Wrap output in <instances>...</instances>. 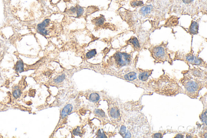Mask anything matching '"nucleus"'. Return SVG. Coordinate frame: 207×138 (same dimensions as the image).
I'll list each match as a JSON object with an SVG mask.
<instances>
[{"label": "nucleus", "mask_w": 207, "mask_h": 138, "mask_svg": "<svg viewBox=\"0 0 207 138\" xmlns=\"http://www.w3.org/2000/svg\"><path fill=\"white\" fill-rule=\"evenodd\" d=\"M146 88L157 94L167 97H175L183 94L184 91L177 80L166 75L149 81L146 83Z\"/></svg>", "instance_id": "f257e3e1"}, {"label": "nucleus", "mask_w": 207, "mask_h": 138, "mask_svg": "<svg viewBox=\"0 0 207 138\" xmlns=\"http://www.w3.org/2000/svg\"><path fill=\"white\" fill-rule=\"evenodd\" d=\"M179 82L184 87L183 94L193 99L198 98L199 91L207 87V81L193 78L185 74Z\"/></svg>", "instance_id": "f03ea898"}, {"label": "nucleus", "mask_w": 207, "mask_h": 138, "mask_svg": "<svg viewBox=\"0 0 207 138\" xmlns=\"http://www.w3.org/2000/svg\"><path fill=\"white\" fill-rule=\"evenodd\" d=\"M149 50L152 57L155 59V63H164L165 62H167L172 64V61L170 53L168 52L167 46L164 43L152 46Z\"/></svg>", "instance_id": "7ed1b4c3"}, {"label": "nucleus", "mask_w": 207, "mask_h": 138, "mask_svg": "<svg viewBox=\"0 0 207 138\" xmlns=\"http://www.w3.org/2000/svg\"><path fill=\"white\" fill-rule=\"evenodd\" d=\"M174 60H180L183 61L188 65L191 64L192 65L201 66L206 68V62L203 59L199 58L198 56L194 55L193 52L188 53H177L176 54Z\"/></svg>", "instance_id": "20e7f679"}, {"label": "nucleus", "mask_w": 207, "mask_h": 138, "mask_svg": "<svg viewBox=\"0 0 207 138\" xmlns=\"http://www.w3.org/2000/svg\"><path fill=\"white\" fill-rule=\"evenodd\" d=\"M114 58L117 65L122 67L131 63V56L128 53L117 52L114 54Z\"/></svg>", "instance_id": "39448f33"}, {"label": "nucleus", "mask_w": 207, "mask_h": 138, "mask_svg": "<svg viewBox=\"0 0 207 138\" xmlns=\"http://www.w3.org/2000/svg\"><path fill=\"white\" fill-rule=\"evenodd\" d=\"M184 74L188 75L193 78L207 81L206 72L201 70L199 68L189 69L187 72H185Z\"/></svg>", "instance_id": "423d86ee"}, {"label": "nucleus", "mask_w": 207, "mask_h": 138, "mask_svg": "<svg viewBox=\"0 0 207 138\" xmlns=\"http://www.w3.org/2000/svg\"><path fill=\"white\" fill-rule=\"evenodd\" d=\"M51 20L49 19H45L41 23L37 26V30L39 33L43 36H47L50 34L48 27L51 25Z\"/></svg>", "instance_id": "0eeeda50"}, {"label": "nucleus", "mask_w": 207, "mask_h": 138, "mask_svg": "<svg viewBox=\"0 0 207 138\" xmlns=\"http://www.w3.org/2000/svg\"><path fill=\"white\" fill-rule=\"evenodd\" d=\"M92 23L96 27H102L104 25L106 19L104 15H100V16L93 18L92 20Z\"/></svg>", "instance_id": "6e6552de"}, {"label": "nucleus", "mask_w": 207, "mask_h": 138, "mask_svg": "<svg viewBox=\"0 0 207 138\" xmlns=\"http://www.w3.org/2000/svg\"><path fill=\"white\" fill-rule=\"evenodd\" d=\"M152 73V70H142L140 71L138 75V79L142 82H146Z\"/></svg>", "instance_id": "1a4fd4ad"}, {"label": "nucleus", "mask_w": 207, "mask_h": 138, "mask_svg": "<svg viewBox=\"0 0 207 138\" xmlns=\"http://www.w3.org/2000/svg\"><path fill=\"white\" fill-rule=\"evenodd\" d=\"M127 42L128 44L131 45L135 51L138 52L140 50L141 45L140 44L139 41L136 37L132 36Z\"/></svg>", "instance_id": "9d476101"}, {"label": "nucleus", "mask_w": 207, "mask_h": 138, "mask_svg": "<svg viewBox=\"0 0 207 138\" xmlns=\"http://www.w3.org/2000/svg\"><path fill=\"white\" fill-rule=\"evenodd\" d=\"M181 3L183 5L187 7V8L189 7H193L198 2H201V0H181Z\"/></svg>", "instance_id": "9b49d317"}, {"label": "nucleus", "mask_w": 207, "mask_h": 138, "mask_svg": "<svg viewBox=\"0 0 207 138\" xmlns=\"http://www.w3.org/2000/svg\"><path fill=\"white\" fill-rule=\"evenodd\" d=\"M152 9V5H145V6L142 7L140 9V14L143 16L149 14L151 12Z\"/></svg>", "instance_id": "f8f14e48"}, {"label": "nucleus", "mask_w": 207, "mask_h": 138, "mask_svg": "<svg viewBox=\"0 0 207 138\" xmlns=\"http://www.w3.org/2000/svg\"><path fill=\"white\" fill-rule=\"evenodd\" d=\"M199 24L195 21H193L189 28V32L192 35H196L198 33Z\"/></svg>", "instance_id": "ddd939ff"}, {"label": "nucleus", "mask_w": 207, "mask_h": 138, "mask_svg": "<svg viewBox=\"0 0 207 138\" xmlns=\"http://www.w3.org/2000/svg\"><path fill=\"white\" fill-rule=\"evenodd\" d=\"M73 107L71 104H68L63 109L61 113V116L62 118H64L67 116L72 112Z\"/></svg>", "instance_id": "4468645a"}, {"label": "nucleus", "mask_w": 207, "mask_h": 138, "mask_svg": "<svg viewBox=\"0 0 207 138\" xmlns=\"http://www.w3.org/2000/svg\"><path fill=\"white\" fill-rule=\"evenodd\" d=\"M205 105H204L203 112L201 113L200 118L202 123L204 124V126L207 128V102L205 103Z\"/></svg>", "instance_id": "2eb2a0df"}, {"label": "nucleus", "mask_w": 207, "mask_h": 138, "mask_svg": "<svg viewBox=\"0 0 207 138\" xmlns=\"http://www.w3.org/2000/svg\"><path fill=\"white\" fill-rule=\"evenodd\" d=\"M137 78V74L134 71H131L125 75L124 76V79L127 81H134L136 80Z\"/></svg>", "instance_id": "dca6fc26"}, {"label": "nucleus", "mask_w": 207, "mask_h": 138, "mask_svg": "<svg viewBox=\"0 0 207 138\" xmlns=\"http://www.w3.org/2000/svg\"><path fill=\"white\" fill-rule=\"evenodd\" d=\"M110 114L112 118L117 119L120 116L119 111L117 108H113L110 110Z\"/></svg>", "instance_id": "f3484780"}, {"label": "nucleus", "mask_w": 207, "mask_h": 138, "mask_svg": "<svg viewBox=\"0 0 207 138\" xmlns=\"http://www.w3.org/2000/svg\"><path fill=\"white\" fill-rule=\"evenodd\" d=\"M16 71L18 72L22 73L24 71V64L21 60H19L15 66Z\"/></svg>", "instance_id": "a211bd4d"}, {"label": "nucleus", "mask_w": 207, "mask_h": 138, "mask_svg": "<svg viewBox=\"0 0 207 138\" xmlns=\"http://www.w3.org/2000/svg\"><path fill=\"white\" fill-rule=\"evenodd\" d=\"M77 8V18L81 17L82 16L85 12V10L83 8L80 6L79 5H76Z\"/></svg>", "instance_id": "6ab92c4d"}, {"label": "nucleus", "mask_w": 207, "mask_h": 138, "mask_svg": "<svg viewBox=\"0 0 207 138\" xmlns=\"http://www.w3.org/2000/svg\"><path fill=\"white\" fill-rule=\"evenodd\" d=\"M66 14L71 15H76L77 14V8L75 7H71L69 9H67L66 11Z\"/></svg>", "instance_id": "aec40b11"}, {"label": "nucleus", "mask_w": 207, "mask_h": 138, "mask_svg": "<svg viewBox=\"0 0 207 138\" xmlns=\"http://www.w3.org/2000/svg\"><path fill=\"white\" fill-rule=\"evenodd\" d=\"M100 99V96L96 93H93L91 94L89 97V100L92 102H97Z\"/></svg>", "instance_id": "412c9836"}, {"label": "nucleus", "mask_w": 207, "mask_h": 138, "mask_svg": "<svg viewBox=\"0 0 207 138\" xmlns=\"http://www.w3.org/2000/svg\"><path fill=\"white\" fill-rule=\"evenodd\" d=\"M98 8L95 6H90L88 7L86 9V14H91L95 12L98 10Z\"/></svg>", "instance_id": "4be33fe9"}, {"label": "nucleus", "mask_w": 207, "mask_h": 138, "mask_svg": "<svg viewBox=\"0 0 207 138\" xmlns=\"http://www.w3.org/2000/svg\"><path fill=\"white\" fill-rule=\"evenodd\" d=\"M97 53L96 49H93L89 51L86 54V57L88 59H91L96 55Z\"/></svg>", "instance_id": "5701e85b"}, {"label": "nucleus", "mask_w": 207, "mask_h": 138, "mask_svg": "<svg viewBox=\"0 0 207 138\" xmlns=\"http://www.w3.org/2000/svg\"><path fill=\"white\" fill-rule=\"evenodd\" d=\"M166 131H159L158 133L154 134L151 136L152 138H161L163 137V135L166 134Z\"/></svg>", "instance_id": "b1692460"}, {"label": "nucleus", "mask_w": 207, "mask_h": 138, "mask_svg": "<svg viewBox=\"0 0 207 138\" xmlns=\"http://www.w3.org/2000/svg\"><path fill=\"white\" fill-rule=\"evenodd\" d=\"M21 93V91L20 89L17 88L16 89H15L13 91V97L15 98H17L20 96Z\"/></svg>", "instance_id": "393cba45"}, {"label": "nucleus", "mask_w": 207, "mask_h": 138, "mask_svg": "<svg viewBox=\"0 0 207 138\" xmlns=\"http://www.w3.org/2000/svg\"><path fill=\"white\" fill-rule=\"evenodd\" d=\"M126 127L125 126H121V129L120 130L119 133L123 137H125L126 134L127 130Z\"/></svg>", "instance_id": "a878e982"}, {"label": "nucleus", "mask_w": 207, "mask_h": 138, "mask_svg": "<svg viewBox=\"0 0 207 138\" xmlns=\"http://www.w3.org/2000/svg\"><path fill=\"white\" fill-rule=\"evenodd\" d=\"M65 79V75L63 74L62 75H60L59 76L57 77L56 79L54 80V81L56 83H59L62 82L63 80Z\"/></svg>", "instance_id": "bb28decb"}, {"label": "nucleus", "mask_w": 207, "mask_h": 138, "mask_svg": "<svg viewBox=\"0 0 207 138\" xmlns=\"http://www.w3.org/2000/svg\"><path fill=\"white\" fill-rule=\"evenodd\" d=\"M143 3L142 1H135V2H134L132 3L131 4L132 7H136L138 6H141V5H143Z\"/></svg>", "instance_id": "cd10ccee"}, {"label": "nucleus", "mask_w": 207, "mask_h": 138, "mask_svg": "<svg viewBox=\"0 0 207 138\" xmlns=\"http://www.w3.org/2000/svg\"><path fill=\"white\" fill-rule=\"evenodd\" d=\"M72 133L75 136H79V135H80L82 133H81V130H80L79 127H78L76 129H74L73 132H72Z\"/></svg>", "instance_id": "c85d7f7f"}, {"label": "nucleus", "mask_w": 207, "mask_h": 138, "mask_svg": "<svg viewBox=\"0 0 207 138\" xmlns=\"http://www.w3.org/2000/svg\"><path fill=\"white\" fill-rule=\"evenodd\" d=\"M95 113L96 114L101 117H104L105 116L104 112L103 111L100 109H96L95 111Z\"/></svg>", "instance_id": "c756f323"}, {"label": "nucleus", "mask_w": 207, "mask_h": 138, "mask_svg": "<svg viewBox=\"0 0 207 138\" xmlns=\"http://www.w3.org/2000/svg\"><path fill=\"white\" fill-rule=\"evenodd\" d=\"M98 137L99 138H107L104 133H102L100 130H99L98 132Z\"/></svg>", "instance_id": "7c9ffc66"}, {"label": "nucleus", "mask_w": 207, "mask_h": 138, "mask_svg": "<svg viewBox=\"0 0 207 138\" xmlns=\"http://www.w3.org/2000/svg\"><path fill=\"white\" fill-rule=\"evenodd\" d=\"M174 138H184V135L181 134H178Z\"/></svg>", "instance_id": "2f4dec72"}, {"label": "nucleus", "mask_w": 207, "mask_h": 138, "mask_svg": "<svg viewBox=\"0 0 207 138\" xmlns=\"http://www.w3.org/2000/svg\"><path fill=\"white\" fill-rule=\"evenodd\" d=\"M192 135L189 134H187L186 135V137L187 138H194V136H192Z\"/></svg>", "instance_id": "473e14b6"}]
</instances>
